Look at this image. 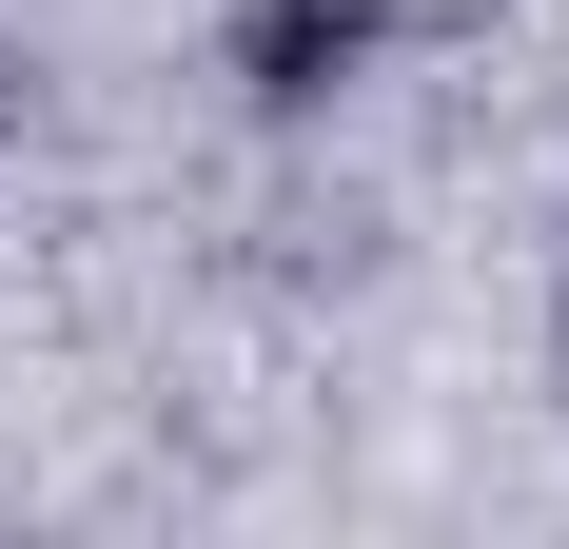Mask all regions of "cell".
<instances>
[]
</instances>
